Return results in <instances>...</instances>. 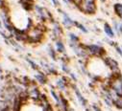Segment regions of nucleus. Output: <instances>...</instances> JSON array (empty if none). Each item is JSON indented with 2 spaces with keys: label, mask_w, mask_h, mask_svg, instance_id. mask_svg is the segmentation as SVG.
<instances>
[{
  "label": "nucleus",
  "mask_w": 122,
  "mask_h": 111,
  "mask_svg": "<svg viewBox=\"0 0 122 111\" xmlns=\"http://www.w3.org/2000/svg\"><path fill=\"white\" fill-rule=\"evenodd\" d=\"M26 32H27V37H28L27 43L38 44V43H41L44 38L46 27L43 25V23H39L37 25H33Z\"/></svg>",
  "instance_id": "1"
},
{
  "label": "nucleus",
  "mask_w": 122,
  "mask_h": 111,
  "mask_svg": "<svg viewBox=\"0 0 122 111\" xmlns=\"http://www.w3.org/2000/svg\"><path fill=\"white\" fill-rule=\"evenodd\" d=\"M33 12H34L35 16H36L41 23L51 22L52 20H54L52 14H51L45 7H42V6H41V5H36V4H35L34 9H33Z\"/></svg>",
  "instance_id": "2"
},
{
  "label": "nucleus",
  "mask_w": 122,
  "mask_h": 111,
  "mask_svg": "<svg viewBox=\"0 0 122 111\" xmlns=\"http://www.w3.org/2000/svg\"><path fill=\"white\" fill-rule=\"evenodd\" d=\"M110 88H112L117 97H122V76L121 74H112L110 78Z\"/></svg>",
  "instance_id": "3"
},
{
  "label": "nucleus",
  "mask_w": 122,
  "mask_h": 111,
  "mask_svg": "<svg viewBox=\"0 0 122 111\" xmlns=\"http://www.w3.org/2000/svg\"><path fill=\"white\" fill-rule=\"evenodd\" d=\"M86 52L90 58H104L106 50L101 44H87L86 45Z\"/></svg>",
  "instance_id": "4"
},
{
  "label": "nucleus",
  "mask_w": 122,
  "mask_h": 111,
  "mask_svg": "<svg viewBox=\"0 0 122 111\" xmlns=\"http://www.w3.org/2000/svg\"><path fill=\"white\" fill-rule=\"evenodd\" d=\"M78 9L86 14H94L97 11L96 0H82Z\"/></svg>",
  "instance_id": "5"
},
{
  "label": "nucleus",
  "mask_w": 122,
  "mask_h": 111,
  "mask_svg": "<svg viewBox=\"0 0 122 111\" xmlns=\"http://www.w3.org/2000/svg\"><path fill=\"white\" fill-rule=\"evenodd\" d=\"M102 59H103V60H104L106 66L109 68V70H110L112 74H120L119 64H118V62H117L114 59H112V58H111V57H108V56H105V57L102 58Z\"/></svg>",
  "instance_id": "6"
},
{
  "label": "nucleus",
  "mask_w": 122,
  "mask_h": 111,
  "mask_svg": "<svg viewBox=\"0 0 122 111\" xmlns=\"http://www.w3.org/2000/svg\"><path fill=\"white\" fill-rule=\"evenodd\" d=\"M51 36H52V38L54 41H56L57 39H62V37L64 35V31L62 29V27H61V25L55 21V20H52L51 22Z\"/></svg>",
  "instance_id": "7"
},
{
  "label": "nucleus",
  "mask_w": 122,
  "mask_h": 111,
  "mask_svg": "<svg viewBox=\"0 0 122 111\" xmlns=\"http://www.w3.org/2000/svg\"><path fill=\"white\" fill-rule=\"evenodd\" d=\"M55 84L57 86V88L60 90V91H66L67 90L68 86H70V82H69V79L65 77V76H62V77H59L57 79H56V82Z\"/></svg>",
  "instance_id": "8"
},
{
  "label": "nucleus",
  "mask_w": 122,
  "mask_h": 111,
  "mask_svg": "<svg viewBox=\"0 0 122 111\" xmlns=\"http://www.w3.org/2000/svg\"><path fill=\"white\" fill-rule=\"evenodd\" d=\"M59 12L62 14V15H63V24H64V26L66 28H67V29H70V28H72L74 26L75 21L66 12H64L63 10H59Z\"/></svg>",
  "instance_id": "9"
},
{
  "label": "nucleus",
  "mask_w": 122,
  "mask_h": 111,
  "mask_svg": "<svg viewBox=\"0 0 122 111\" xmlns=\"http://www.w3.org/2000/svg\"><path fill=\"white\" fill-rule=\"evenodd\" d=\"M71 86L73 87V91H74V94H75V96H76L77 101L80 102V104H81L83 107L87 108V101H86V99L83 96V94L81 93V91H80L75 85H71Z\"/></svg>",
  "instance_id": "10"
},
{
  "label": "nucleus",
  "mask_w": 122,
  "mask_h": 111,
  "mask_svg": "<svg viewBox=\"0 0 122 111\" xmlns=\"http://www.w3.org/2000/svg\"><path fill=\"white\" fill-rule=\"evenodd\" d=\"M35 80L37 83L41 85H44L48 82V78H47V75L41 71H37L36 75H35Z\"/></svg>",
  "instance_id": "11"
},
{
  "label": "nucleus",
  "mask_w": 122,
  "mask_h": 111,
  "mask_svg": "<svg viewBox=\"0 0 122 111\" xmlns=\"http://www.w3.org/2000/svg\"><path fill=\"white\" fill-rule=\"evenodd\" d=\"M58 107L61 109V111H69V103H68V101L62 94L60 95V103H59Z\"/></svg>",
  "instance_id": "12"
},
{
  "label": "nucleus",
  "mask_w": 122,
  "mask_h": 111,
  "mask_svg": "<svg viewBox=\"0 0 122 111\" xmlns=\"http://www.w3.org/2000/svg\"><path fill=\"white\" fill-rule=\"evenodd\" d=\"M104 33L110 38H113L114 36H115V33L112 29V27L109 23H104Z\"/></svg>",
  "instance_id": "13"
},
{
  "label": "nucleus",
  "mask_w": 122,
  "mask_h": 111,
  "mask_svg": "<svg viewBox=\"0 0 122 111\" xmlns=\"http://www.w3.org/2000/svg\"><path fill=\"white\" fill-rule=\"evenodd\" d=\"M55 46H56V51L60 54H65L66 49V46H65V43L62 39H57L55 41Z\"/></svg>",
  "instance_id": "14"
},
{
  "label": "nucleus",
  "mask_w": 122,
  "mask_h": 111,
  "mask_svg": "<svg viewBox=\"0 0 122 111\" xmlns=\"http://www.w3.org/2000/svg\"><path fill=\"white\" fill-rule=\"evenodd\" d=\"M47 54L53 60H57L58 59V52L53 48V46L48 45L47 46Z\"/></svg>",
  "instance_id": "15"
},
{
  "label": "nucleus",
  "mask_w": 122,
  "mask_h": 111,
  "mask_svg": "<svg viewBox=\"0 0 122 111\" xmlns=\"http://www.w3.org/2000/svg\"><path fill=\"white\" fill-rule=\"evenodd\" d=\"M67 37H68V42L80 43V37H79L78 35H76L75 33H68Z\"/></svg>",
  "instance_id": "16"
},
{
  "label": "nucleus",
  "mask_w": 122,
  "mask_h": 111,
  "mask_svg": "<svg viewBox=\"0 0 122 111\" xmlns=\"http://www.w3.org/2000/svg\"><path fill=\"white\" fill-rule=\"evenodd\" d=\"M113 11L115 13V14L119 17L122 18V4L120 3H115L113 5Z\"/></svg>",
  "instance_id": "17"
},
{
  "label": "nucleus",
  "mask_w": 122,
  "mask_h": 111,
  "mask_svg": "<svg viewBox=\"0 0 122 111\" xmlns=\"http://www.w3.org/2000/svg\"><path fill=\"white\" fill-rule=\"evenodd\" d=\"M25 60H26V61L28 62V64L30 65V67H31L33 70H35V71H40V66H39V65H38V63H36L32 59H30V58H26Z\"/></svg>",
  "instance_id": "18"
},
{
  "label": "nucleus",
  "mask_w": 122,
  "mask_h": 111,
  "mask_svg": "<svg viewBox=\"0 0 122 111\" xmlns=\"http://www.w3.org/2000/svg\"><path fill=\"white\" fill-rule=\"evenodd\" d=\"M74 26L77 28V29H79L81 32H83L84 34H87V33H88L87 28H86V27L84 24H82V23H80V22H78V21H75Z\"/></svg>",
  "instance_id": "19"
},
{
  "label": "nucleus",
  "mask_w": 122,
  "mask_h": 111,
  "mask_svg": "<svg viewBox=\"0 0 122 111\" xmlns=\"http://www.w3.org/2000/svg\"><path fill=\"white\" fill-rule=\"evenodd\" d=\"M49 91H50V94H51L52 98L54 99V101L56 102V104H57V106H58L59 103H60V95H61V94H58L53 88H51Z\"/></svg>",
  "instance_id": "20"
},
{
  "label": "nucleus",
  "mask_w": 122,
  "mask_h": 111,
  "mask_svg": "<svg viewBox=\"0 0 122 111\" xmlns=\"http://www.w3.org/2000/svg\"><path fill=\"white\" fill-rule=\"evenodd\" d=\"M113 106L116 107L117 109L122 110V97H118L113 101Z\"/></svg>",
  "instance_id": "21"
},
{
  "label": "nucleus",
  "mask_w": 122,
  "mask_h": 111,
  "mask_svg": "<svg viewBox=\"0 0 122 111\" xmlns=\"http://www.w3.org/2000/svg\"><path fill=\"white\" fill-rule=\"evenodd\" d=\"M112 29H113L114 33H116L117 35L120 36V34H119V23L116 20H113V22H112Z\"/></svg>",
  "instance_id": "22"
},
{
  "label": "nucleus",
  "mask_w": 122,
  "mask_h": 111,
  "mask_svg": "<svg viewBox=\"0 0 122 111\" xmlns=\"http://www.w3.org/2000/svg\"><path fill=\"white\" fill-rule=\"evenodd\" d=\"M114 48H115V52L120 56V57L122 58V49H121V47L120 46H117V45H115L114 46Z\"/></svg>",
  "instance_id": "23"
},
{
  "label": "nucleus",
  "mask_w": 122,
  "mask_h": 111,
  "mask_svg": "<svg viewBox=\"0 0 122 111\" xmlns=\"http://www.w3.org/2000/svg\"><path fill=\"white\" fill-rule=\"evenodd\" d=\"M91 108L93 109V111H103L97 104H92V105H91Z\"/></svg>",
  "instance_id": "24"
},
{
  "label": "nucleus",
  "mask_w": 122,
  "mask_h": 111,
  "mask_svg": "<svg viewBox=\"0 0 122 111\" xmlns=\"http://www.w3.org/2000/svg\"><path fill=\"white\" fill-rule=\"evenodd\" d=\"M68 76H69V78H70V79H72L73 81H75V82L77 81V77L75 76V74H74L73 72H71V73H70V74H69Z\"/></svg>",
  "instance_id": "25"
},
{
  "label": "nucleus",
  "mask_w": 122,
  "mask_h": 111,
  "mask_svg": "<svg viewBox=\"0 0 122 111\" xmlns=\"http://www.w3.org/2000/svg\"><path fill=\"white\" fill-rule=\"evenodd\" d=\"M51 2H52V4H53V6H55V7H58V6L60 5L59 0H51Z\"/></svg>",
  "instance_id": "26"
},
{
  "label": "nucleus",
  "mask_w": 122,
  "mask_h": 111,
  "mask_svg": "<svg viewBox=\"0 0 122 111\" xmlns=\"http://www.w3.org/2000/svg\"><path fill=\"white\" fill-rule=\"evenodd\" d=\"M3 78H4V76H3V69H2L1 65H0V80H1Z\"/></svg>",
  "instance_id": "27"
},
{
  "label": "nucleus",
  "mask_w": 122,
  "mask_h": 111,
  "mask_svg": "<svg viewBox=\"0 0 122 111\" xmlns=\"http://www.w3.org/2000/svg\"><path fill=\"white\" fill-rule=\"evenodd\" d=\"M119 34H120V36L122 35V22L119 23Z\"/></svg>",
  "instance_id": "28"
},
{
  "label": "nucleus",
  "mask_w": 122,
  "mask_h": 111,
  "mask_svg": "<svg viewBox=\"0 0 122 111\" xmlns=\"http://www.w3.org/2000/svg\"><path fill=\"white\" fill-rule=\"evenodd\" d=\"M100 1H102V2H104V1H106V0H100Z\"/></svg>",
  "instance_id": "29"
},
{
  "label": "nucleus",
  "mask_w": 122,
  "mask_h": 111,
  "mask_svg": "<svg viewBox=\"0 0 122 111\" xmlns=\"http://www.w3.org/2000/svg\"><path fill=\"white\" fill-rule=\"evenodd\" d=\"M0 57H1V51H0Z\"/></svg>",
  "instance_id": "30"
},
{
  "label": "nucleus",
  "mask_w": 122,
  "mask_h": 111,
  "mask_svg": "<svg viewBox=\"0 0 122 111\" xmlns=\"http://www.w3.org/2000/svg\"><path fill=\"white\" fill-rule=\"evenodd\" d=\"M120 47H121V49H122V46H120Z\"/></svg>",
  "instance_id": "31"
}]
</instances>
